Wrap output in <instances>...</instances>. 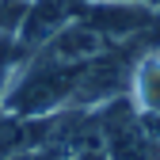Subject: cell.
<instances>
[{
    "label": "cell",
    "instance_id": "4",
    "mask_svg": "<svg viewBox=\"0 0 160 160\" xmlns=\"http://www.w3.org/2000/svg\"><path fill=\"white\" fill-rule=\"evenodd\" d=\"M23 57H27V53L15 46V38H12V46L0 50V103H4V95H8V88H12V76H15V69H19Z\"/></svg>",
    "mask_w": 160,
    "mask_h": 160
},
{
    "label": "cell",
    "instance_id": "2",
    "mask_svg": "<svg viewBox=\"0 0 160 160\" xmlns=\"http://www.w3.org/2000/svg\"><path fill=\"white\" fill-rule=\"evenodd\" d=\"M103 50H111V42L88 23V19H80V12H76V19H69L57 34H50L34 53H46V57H53V61H61V65L80 69V65L95 61Z\"/></svg>",
    "mask_w": 160,
    "mask_h": 160
},
{
    "label": "cell",
    "instance_id": "1",
    "mask_svg": "<svg viewBox=\"0 0 160 160\" xmlns=\"http://www.w3.org/2000/svg\"><path fill=\"white\" fill-rule=\"evenodd\" d=\"M76 72L80 69L61 65L46 53H31V57L19 61L0 111H8L15 118H50L57 111H69Z\"/></svg>",
    "mask_w": 160,
    "mask_h": 160
},
{
    "label": "cell",
    "instance_id": "3",
    "mask_svg": "<svg viewBox=\"0 0 160 160\" xmlns=\"http://www.w3.org/2000/svg\"><path fill=\"white\" fill-rule=\"evenodd\" d=\"M126 99L133 103V111L160 118V46H149L133 57Z\"/></svg>",
    "mask_w": 160,
    "mask_h": 160
}]
</instances>
